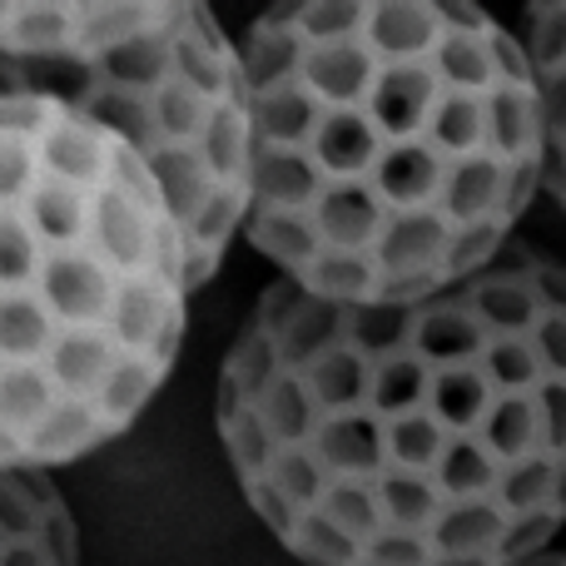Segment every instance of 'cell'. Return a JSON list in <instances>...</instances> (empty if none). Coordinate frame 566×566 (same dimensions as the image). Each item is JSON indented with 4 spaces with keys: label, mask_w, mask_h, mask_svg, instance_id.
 <instances>
[{
    "label": "cell",
    "mask_w": 566,
    "mask_h": 566,
    "mask_svg": "<svg viewBox=\"0 0 566 566\" xmlns=\"http://www.w3.org/2000/svg\"><path fill=\"white\" fill-rule=\"evenodd\" d=\"M0 90L60 99L159 185L209 283L249 205L239 45L199 6H0Z\"/></svg>",
    "instance_id": "obj_4"
},
{
    "label": "cell",
    "mask_w": 566,
    "mask_h": 566,
    "mask_svg": "<svg viewBox=\"0 0 566 566\" xmlns=\"http://www.w3.org/2000/svg\"><path fill=\"white\" fill-rule=\"evenodd\" d=\"M244 234L333 303L428 298L542 189L522 40L472 6H279L249 25Z\"/></svg>",
    "instance_id": "obj_2"
},
{
    "label": "cell",
    "mask_w": 566,
    "mask_h": 566,
    "mask_svg": "<svg viewBox=\"0 0 566 566\" xmlns=\"http://www.w3.org/2000/svg\"><path fill=\"white\" fill-rule=\"evenodd\" d=\"M532 85H537L542 115V185L566 209V0L562 6H532L527 35H522Z\"/></svg>",
    "instance_id": "obj_6"
},
{
    "label": "cell",
    "mask_w": 566,
    "mask_h": 566,
    "mask_svg": "<svg viewBox=\"0 0 566 566\" xmlns=\"http://www.w3.org/2000/svg\"><path fill=\"white\" fill-rule=\"evenodd\" d=\"M195 289L145 165L60 99L0 90V468L119 438L165 388Z\"/></svg>",
    "instance_id": "obj_3"
},
{
    "label": "cell",
    "mask_w": 566,
    "mask_h": 566,
    "mask_svg": "<svg viewBox=\"0 0 566 566\" xmlns=\"http://www.w3.org/2000/svg\"><path fill=\"white\" fill-rule=\"evenodd\" d=\"M512 566H566V552H537V557H522Z\"/></svg>",
    "instance_id": "obj_7"
},
{
    "label": "cell",
    "mask_w": 566,
    "mask_h": 566,
    "mask_svg": "<svg viewBox=\"0 0 566 566\" xmlns=\"http://www.w3.org/2000/svg\"><path fill=\"white\" fill-rule=\"evenodd\" d=\"M219 442L303 566H512L566 527V264L333 303L269 283L219 373Z\"/></svg>",
    "instance_id": "obj_1"
},
{
    "label": "cell",
    "mask_w": 566,
    "mask_h": 566,
    "mask_svg": "<svg viewBox=\"0 0 566 566\" xmlns=\"http://www.w3.org/2000/svg\"><path fill=\"white\" fill-rule=\"evenodd\" d=\"M0 566H80V537L45 472L0 468Z\"/></svg>",
    "instance_id": "obj_5"
}]
</instances>
